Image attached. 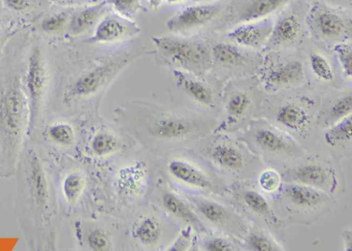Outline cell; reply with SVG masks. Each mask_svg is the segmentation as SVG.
Listing matches in <instances>:
<instances>
[{
  "instance_id": "d6a6232c",
  "label": "cell",
  "mask_w": 352,
  "mask_h": 251,
  "mask_svg": "<svg viewBox=\"0 0 352 251\" xmlns=\"http://www.w3.org/2000/svg\"><path fill=\"white\" fill-rule=\"evenodd\" d=\"M88 147L94 157L106 158L117 153L122 147V142L114 131L102 129L91 135Z\"/></svg>"
},
{
  "instance_id": "d4e9b609",
  "label": "cell",
  "mask_w": 352,
  "mask_h": 251,
  "mask_svg": "<svg viewBox=\"0 0 352 251\" xmlns=\"http://www.w3.org/2000/svg\"><path fill=\"white\" fill-rule=\"evenodd\" d=\"M322 139L327 153L338 162L352 158V114L333 127L324 129Z\"/></svg>"
},
{
  "instance_id": "7dc6e473",
  "label": "cell",
  "mask_w": 352,
  "mask_h": 251,
  "mask_svg": "<svg viewBox=\"0 0 352 251\" xmlns=\"http://www.w3.org/2000/svg\"><path fill=\"white\" fill-rule=\"evenodd\" d=\"M168 3H183V1H186V0H166Z\"/></svg>"
},
{
  "instance_id": "603a6c76",
  "label": "cell",
  "mask_w": 352,
  "mask_h": 251,
  "mask_svg": "<svg viewBox=\"0 0 352 251\" xmlns=\"http://www.w3.org/2000/svg\"><path fill=\"white\" fill-rule=\"evenodd\" d=\"M274 21L272 19L257 20L241 24L228 32V39L230 42L244 48L259 50L265 48L273 32Z\"/></svg>"
},
{
  "instance_id": "44dd1931",
  "label": "cell",
  "mask_w": 352,
  "mask_h": 251,
  "mask_svg": "<svg viewBox=\"0 0 352 251\" xmlns=\"http://www.w3.org/2000/svg\"><path fill=\"white\" fill-rule=\"evenodd\" d=\"M173 78L181 94L197 106L207 110L217 106V94L215 89L201 79L199 76L181 69H174Z\"/></svg>"
},
{
  "instance_id": "9a60e30c",
  "label": "cell",
  "mask_w": 352,
  "mask_h": 251,
  "mask_svg": "<svg viewBox=\"0 0 352 251\" xmlns=\"http://www.w3.org/2000/svg\"><path fill=\"white\" fill-rule=\"evenodd\" d=\"M265 92L256 86L230 85L222 98V122L220 129L232 131L248 122L251 115L258 113Z\"/></svg>"
},
{
  "instance_id": "5b68a950",
  "label": "cell",
  "mask_w": 352,
  "mask_h": 251,
  "mask_svg": "<svg viewBox=\"0 0 352 251\" xmlns=\"http://www.w3.org/2000/svg\"><path fill=\"white\" fill-rule=\"evenodd\" d=\"M129 63V57L104 61L84 69L63 85L54 86L47 117L52 114L78 112L79 109L102 94Z\"/></svg>"
},
{
  "instance_id": "cb8c5ba5",
  "label": "cell",
  "mask_w": 352,
  "mask_h": 251,
  "mask_svg": "<svg viewBox=\"0 0 352 251\" xmlns=\"http://www.w3.org/2000/svg\"><path fill=\"white\" fill-rule=\"evenodd\" d=\"M139 32L140 28L131 20L122 16H106L96 25L94 36L88 42L91 44H112L126 40Z\"/></svg>"
},
{
  "instance_id": "d6986e66",
  "label": "cell",
  "mask_w": 352,
  "mask_h": 251,
  "mask_svg": "<svg viewBox=\"0 0 352 251\" xmlns=\"http://www.w3.org/2000/svg\"><path fill=\"white\" fill-rule=\"evenodd\" d=\"M351 114L352 85L331 90L321 96L317 125L320 131H324Z\"/></svg>"
},
{
  "instance_id": "2e32d148",
  "label": "cell",
  "mask_w": 352,
  "mask_h": 251,
  "mask_svg": "<svg viewBox=\"0 0 352 251\" xmlns=\"http://www.w3.org/2000/svg\"><path fill=\"white\" fill-rule=\"evenodd\" d=\"M166 172L173 180L189 189L207 193H222L226 185L219 178L210 174L201 164L186 157L176 156L166 162Z\"/></svg>"
},
{
  "instance_id": "f1b7e54d",
  "label": "cell",
  "mask_w": 352,
  "mask_h": 251,
  "mask_svg": "<svg viewBox=\"0 0 352 251\" xmlns=\"http://www.w3.org/2000/svg\"><path fill=\"white\" fill-rule=\"evenodd\" d=\"M107 5H108V1H104V3H98L96 6L84 8V9L74 13L71 16L69 28H67L69 36H82L91 30L92 28H96V25L102 19V16L106 13Z\"/></svg>"
},
{
  "instance_id": "ab89813d",
  "label": "cell",
  "mask_w": 352,
  "mask_h": 251,
  "mask_svg": "<svg viewBox=\"0 0 352 251\" xmlns=\"http://www.w3.org/2000/svg\"><path fill=\"white\" fill-rule=\"evenodd\" d=\"M201 249L207 251H234L238 250L236 245L224 237H210L205 239Z\"/></svg>"
},
{
  "instance_id": "3957f363",
  "label": "cell",
  "mask_w": 352,
  "mask_h": 251,
  "mask_svg": "<svg viewBox=\"0 0 352 251\" xmlns=\"http://www.w3.org/2000/svg\"><path fill=\"white\" fill-rule=\"evenodd\" d=\"M25 63L0 67V178L15 176L28 140L30 105L24 88Z\"/></svg>"
},
{
  "instance_id": "e575fe53",
  "label": "cell",
  "mask_w": 352,
  "mask_h": 251,
  "mask_svg": "<svg viewBox=\"0 0 352 251\" xmlns=\"http://www.w3.org/2000/svg\"><path fill=\"white\" fill-rule=\"evenodd\" d=\"M69 20H71V16L65 12L51 14L41 21V32L47 36L61 34L69 28Z\"/></svg>"
},
{
  "instance_id": "7402d4cb",
  "label": "cell",
  "mask_w": 352,
  "mask_h": 251,
  "mask_svg": "<svg viewBox=\"0 0 352 251\" xmlns=\"http://www.w3.org/2000/svg\"><path fill=\"white\" fill-rule=\"evenodd\" d=\"M220 10L218 3L186 8L166 21V28L170 32H186L204 28L217 17Z\"/></svg>"
},
{
  "instance_id": "ee69618b",
  "label": "cell",
  "mask_w": 352,
  "mask_h": 251,
  "mask_svg": "<svg viewBox=\"0 0 352 251\" xmlns=\"http://www.w3.org/2000/svg\"><path fill=\"white\" fill-rule=\"evenodd\" d=\"M342 240H343L344 249L352 251V228H345L342 232Z\"/></svg>"
},
{
  "instance_id": "4fadbf2b",
  "label": "cell",
  "mask_w": 352,
  "mask_h": 251,
  "mask_svg": "<svg viewBox=\"0 0 352 251\" xmlns=\"http://www.w3.org/2000/svg\"><path fill=\"white\" fill-rule=\"evenodd\" d=\"M203 154L217 172L234 176H243V174L254 170L259 158L244 142L241 143L222 137L209 142L204 147Z\"/></svg>"
},
{
  "instance_id": "8992f818",
  "label": "cell",
  "mask_w": 352,
  "mask_h": 251,
  "mask_svg": "<svg viewBox=\"0 0 352 251\" xmlns=\"http://www.w3.org/2000/svg\"><path fill=\"white\" fill-rule=\"evenodd\" d=\"M272 197L274 209L284 224L312 226L337 203V199L318 189L285 181Z\"/></svg>"
},
{
  "instance_id": "c3c4849f",
  "label": "cell",
  "mask_w": 352,
  "mask_h": 251,
  "mask_svg": "<svg viewBox=\"0 0 352 251\" xmlns=\"http://www.w3.org/2000/svg\"><path fill=\"white\" fill-rule=\"evenodd\" d=\"M1 14H3V8H1V5H0V17H1Z\"/></svg>"
},
{
  "instance_id": "8fae6325",
  "label": "cell",
  "mask_w": 352,
  "mask_h": 251,
  "mask_svg": "<svg viewBox=\"0 0 352 251\" xmlns=\"http://www.w3.org/2000/svg\"><path fill=\"white\" fill-rule=\"evenodd\" d=\"M152 42L177 69L201 77L211 69V48L206 43L177 36H153Z\"/></svg>"
},
{
  "instance_id": "83f0119b",
  "label": "cell",
  "mask_w": 352,
  "mask_h": 251,
  "mask_svg": "<svg viewBox=\"0 0 352 251\" xmlns=\"http://www.w3.org/2000/svg\"><path fill=\"white\" fill-rule=\"evenodd\" d=\"M212 63L228 69H239L250 63L251 56L234 43H216L211 47Z\"/></svg>"
},
{
  "instance_id": "836d02e7",
  "label": "cell",
  "mask_w": 352,
  "mask_h": 251,
  "mask_svg": "<svg viewBox=\"0 0 352 251\" xmlns=\"http://www.w3.org/2000/svg\"><path fill=\"white\" fill-rule=\"evenodd\" d=\"M246 246L249 250L283 251V245L280 244L275 237L263 228H252L247 232Z\"/></svg>"
},
{
  "instance_id": "277c9868",
  "label": "cell",
  "mask_w": 352,
  "mask_h": 251,
  "mask_svg": "<svg viewBox=\"0 0 352 251\" xmlns=\"http://www.w3.org/2000/svg\"><path fill=\"white\" fill-rule=\"evenodd\" d=\"M321 94L305 84L302 87L265 96L259 115L292 135L308 152L318 143Z\"/></svg>"
},
{
  "instance_id": "8d00e7d4",
  "label": "cell",
  "mask_w": 352,
  "mask_h": 251,
  "mask_svg": "<svg viewBox=\"0 0 352 251\" xmlns=\"http://www.w3.org/2000/svg\"><path fill=\"white\" fill-rule=\"evenodd\" d=\"M257 183L261 191L270 195H274L279 191L283 184L282 174L273 166L265 168L259 173L257 177Z\"/></svg>"
},
{
  "instance_id": "4dcf8cb0",
  "label": "cell",
  "mask_w": 352,
  "mask_h": 251,
  "mask_svg": "<svg viewBox=\"0 0 352 251\" xmlns=\"http://www.w3.org/2000/svg\"><path fill=\"white\" fill-rule=\"evenodd\" d=\"M292 0H248L239 11L236 20L241 23L265 19L282 9Z\"/></svg>"
},
{
  "instance_id": "f6af8a7d",
  "label": "cell",
  "mask_w": 352,
  "mask_h": 251,
  "mask_svg": "<svg viewBox=\"0 0 352 251\" xmlns=\"http://www.w3.org/2000/svg\"><path fill=\"white\" fill-rule=\"evenodd\" d=\"M148 1H149V6L151 9L157 10L162 5L164 0H148Z\"/></svg>"
},
{
  "instance_id": "e0dca14e",
  "label": "cell",
  "mask_w": 352,
  "mask_h": 251,
  "mask_svg": "<svg viewBox=\"0 0 352 251\" xmlns=\"http://www.w3.org/2000/svg\"><path fill=\"white\" fill-rule=\"evenodd\" d=\"M306 14L288 10L274 22L273 32L265 45V50L287 51L298 48L306 39Z\"/></svg>"
},
{
  "instance_id": "5bb4252c",
  "label": "cell",
  "mask_w": 352,
  "mask_h": 251,
  "mask_svg": "<svg viewBox=\"0 0 352 251\" xmlns=\"http://www.w3.org/2000/svg\"><path fill=\"white\" fill-rule=\"evenodd\" d=\"M319 45L309 44L302 57L306 73V84L322 96L331 90L345 87L346 81L335 54Z\"/></svg>"
},
{
  "instance_id": "52a82bcc",
  "label": "cell",
  "mask_w": 352,
  "mask_h": 251,
  "mask_svg": "<svg viewBox=\"0 0 352 251\" xmlns=\"http://www.w3.org/2000/svg\"><path fill=\"white\" fill-rule=\"evenodd\" d=\"M243 142L261 160L281 170L308 153L292 135L265 118L250 121L247 124Z\"/></svg>"
},
{
  "instance_id": "ffe728a7",
  "label": "cell",
  "mask_w": 352,
  "mask_h": 251,
  "mask_svg": "<svg viewBox=\"0 0 352 251\" xmlns=\"http://www.w3.org/2000/svg\"><path fill=\"white\" fill-rule=\"evenodd\" d=\"M32 139H42V142H38L43 146L67 151L77 145L78 131L75 125L69 121L60 117L51 116L43 121Z\"/></svg>"
},
{
  "instance_id": "74e56055",
  "label": "cell",
  "mask_w": 352,
  "mask_h": 251,
  "mask_svg": "<svg viewBox=\"0 0 352 251\" xmlns=\"http://www.w3.org/2000/svg\"><path fill=\"white\" fill-rule=\"evenodd\" d=\"M83 240L89 250L109 251L113 249L112 240L108 232L98 226L90 228L86 232L85 239Z\"/></svg>"
},
{
  "instance_id": "4316f807",
  "label": "cell",
  "mask_w": 352,
  "mask_h": 251,
  "mask_svg": "<svg viewBox=\"0 0 352 251\" xmlns=\"http://www.w3.org/2000/svg\"><path fill=\"white\" fill-rule=\"evenodd\" d=\"M160 204H162V209L173 219L177 220L186 226H190L197 232L205 230V226L193 207H191L185 199L179 197L176 193L170 190L162 191L160 195Z\"/></svg>"
},
{
  "instance_id": "7a4b0ae2",
  "label": "cell",
  "mask_w": 352,
  "mask_h": 251,
  "mask_svg": "<svg viewBox=\"0 0 352 251\" xmlns=\"http://www.w3.org/2000/svg\"><path fill=\"white\" fill-rule=\"evenodd\" d=\"M119 118L125 127L133 129L140 139L168 147L201 139L217 124L212 117L188 109L166 108L140 102L121 109Z\"/></svg>"
},
{
  "instance_id": "f35d334b",
  "label": "cell",
  "mask_w": 352,
  "mask_h": 251,
  "mask_svg": "<svg viewBox=\"0 0 352 251\" xmlns=\"http://www.w3.org/2000/svg\"><path fill=\"white\" fill-rule=\"evenodd\" d=\"M109 3L126 19L133 20L141 9V0H109Z\"/></svg>"
},
{
  "instance_id": "6da1fadb",
  "label": "cell",
  "mask_w": 352,
  "mask_h": 251,
  "mask_svg": "<svg viewBox=\"0 0 352 251\" xmlns=\"http://www.w3.org/2000/svg\"><path fill=\"white\" fill-rule=\"evenodd\" d=\"M15 213L32 250H54L58 232V193L45 147L28 140L18 162Z\"/></svg>"
},
{
  "instance_id": "1f68e13d",
  "label": "cell",
  "mask_w": 352,
  "mask_h": 251,
  "mask_svg": "<svg viewBox=\"0 0 352 251\" xmlns=\"http://www.w3.org/2000/svg\"><path fill=\"white\" fill-rule=\"evenodd\" d=\"M87 186L86 175L79 168L67 171L60 180V193L63 201L69 207L79 203Z\"/></svg>"
},
{
  "instance_id": "7bdbcfd3",
  "label": "cell",
  "mask_w": 352,
  "mask_h": 251,
  "mask_svg": "<svg viewBox=\"0 0 352 251\" xmlns=\"http://www.w3.org/2000/svg\"><path fill=\"white\" fill-rule=\"evenodd\" d=\"M325 3L336 9L352 13V0H325Z\"/></svg>"
},
{
  "instance_id": "60d3db41",
  "label": "cell",
  "mask_w": 352,
  "mask_h": 251,
  "mask_svg": "<svg viewBox=\"0 0 352 251\" xmlns=\"http://www.w3.org/2000/svg\"><path fill=\"white\" fill-rule=\"evenodd\" d=\"M193 230L190 226H186V230H183L178 238L176 239L172 245L166 248V250H188L189 247L191 246L192 242V232Z\"/></svg>"
},
{
  "instance_id": "ba28073f",
  "label": "cell",
  "mask_w": 352,
  "mask_h": 251,
  "mask_svg": "<svg viewBox=\"0 0 352 251\" xmlns=\"http://www.w3.org/2000/svg\"><path fill=\"white\" fill-rule=\"evenodd\" d=\"M285 182L300 183L338 199L345 193V177L340 162L327 154L308 152L304 157L282 170Z\"/></svg>"
},
{
  "instance_id": "ac0fdd59",
  "label": "cell",
  "mask_w": 352,
  "mask_h": 251,
  "mask_svg": "<svg viewBox=\"0 0 352 251\" xmlns=\"http://www.w3.org/2000/svg\"><path fill=\"white\" fill-rule=\"evenodd\" d=\"M188 201L192 204L193 209H195V212L199 214L204 220L220 230L236 234L242 232L245 234L246 230H248L246 228L244 219L226 205H222L214 199L191 195H188Z\"/></svg>"
},
{
  "instance_id": "b9f144b4",
  "label": "cell",
  "mask_w": 352,
  "mask_h": 251,
  "mask_svg": "<svg viewBox=\"0 0 352 251\" xmlns=\"http://www.w3.org/2000/svg\"><path fill=\"white\" fill-rule=\"evenodd\" d=\"M3 3L11 11L24 13L34 7L36 0H3Z\"/></svg>"
},
{
  "instance_id": "9c48e42d",
  "label": "cell",
  "mask_w": 352,
  "mask_h": 251,
  "mask_svg": "<svg viewBox=\"0 0 352 251\" xmlns=\"http://www.w3.org/2000/svg\"><path fill=\"white\" fill-rule=\"evenodd\" d=\"M23 82L30 105V139L46 119L54 83L46 52L40 44H34L30 49L25 61Z\"/></svg>"
},
{
  "instance_id": "f546056e",
  "label": "cell",
  "mask_w": 352,
  "mask_h": 251,
  "mask_svg": "<svg viewBox=\"0 0 352 251\" xmlns=\"http://www.w3.org/2000/svg\"><path fill=\"white\" fill-rule=\"evenodd\" d=\"M164 232L162 221L156 216L146 214L131 226V238L143 247H155Z\"/></svg>"
},
{
  "instance_id": "30bf717a",
  "label": "cell",
  "mask_w": 352,
  "mask_h": 251,
  "mask_svg": "<svg viewBox=\"0 0 352 251\" xmlns=\"http://www.w3.org/2000/svg\"><path fill=\"white\" fill-rule=\"evenodd\" d=\"M307 28L315 44L331 49L352 41V19L327 3H316L307 12Z\"/></svg>"
},
{
  "instance_id": "d590c367",
  "label": "cell",
  "mask_w": 352,
  "mask_h": 251,
  "mask_svg": "<svg viewBox=\"0 0 352 251\" xmlns=\"http://www.w3.org/2000/svg\"><path fill=\"white\" fill-rule=\"evenodd\" d=\"M344 79L352 85V41L336 45L333 48Z\"/></svg>"
},
{
  "instance_id": "484cf974",
  "label": "cell",
  "mask_w": 352,
  "mask_h": 251,
  "mask_svg": "<svg viewBox=\"0 0 352 251\" xmlns=\"http://www.w3.org/2000/svg\"><path fill=\"white\" fill-rule=\"evenodd\" d=\"M239 197L247 212L256 219L265 222L269 228H281L285 226L276 213L273 205L261 191L254 188L244 189L241 191Z\"/></svg>"
},
{
  "instance_id": "bcb514c9",
  "label": "cell",
  "mask_w": 352,
  "mask_h": 251,
  "mask_svg": "<svg viewBox=\"0 0 352 251\" xmlns=\"http://www.w3.org/2000/svg\"><path fill=\"white\" fill-rule=\"evenodd\" d=\"M56 3H76V1H78V0H55Z\"/></svg>"
},
{
  "instance_id": "7c38bea8",
  "label": "cell",
  "mask_w": 352,
  "mask_h": 251,
  "mask_svg": "<svg viewBox=\"0 0 352 251\" xmlns=\"http://www.w3.org/2000/svg\"><path fill=\"white\" fill-rule=\"evenodd\" d=\"M259 75V85L265 94H277L302 87L306 84L302 55L271 51Z\"/></svg>"
}]
</instances>
